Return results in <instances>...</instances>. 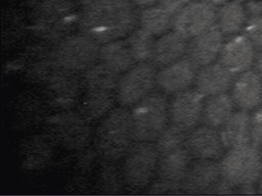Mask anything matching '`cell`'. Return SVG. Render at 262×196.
Instances as JSON below:
<instances>
[{
    "mask_svg": "<svg viewBox=\"0 0 262 196\" xmlns=\"http://www.w3.org/2000/svg\"><path fill=\"white\" fill-rule=\"evenodd\" d=\"M230 91L238 110L247 112L255 110L262 102V78L255 70L250 69L235 77Z\"/></svg>",
    "mask_w": 262,
    "mask_h": 196,
    "instance_id": "obj_18",
    "label": "cell"
},
{
    "mask_svg": "<svg viewBox=\"0 0 262 196\" xmlns=\"http://www.w3.org/2000/svg\"><path fill=\"white\" fill-rule=\"evenodd\" d=\"M77 74L60 68L50 61L41 76L44 90L47 96L55 105L69 107L79 93L82 81H79Z\"/></svg>",
    "mask_w": 262,
    "mask_h": 196,
    "instance_id": "obj_11",
    "label": "cell"
},
{
    "mask_svg": "<svg viewBox=\"0 0 262 196\" xmlns=\"http://www.w3.org/2000/svg\"><path fill=\"white\" fill-rule=\"evenodd\" d=\"M192 0H159L158 4L174 16Z\"/></svg>",
    "mask_w": 262,
    "mask_h": 196,
    "instance_id": "obj_37",
    "label": "cell"
},
{
    "mask_svg": "<svg viewBox=\"0 0 262 196\" xmlns=\"http://www.w3.org/2000/svg\"><path fill=\"white\" fill-rule=\"evenodd\" d=\"M245 6L249 17L262 15V0H248Z\"/></svg>",
    "mask_w": 262,
    "mask_h": 196,
    "instance_id": "obj_38",
    "label": "cell"
},
{
    "mask_svg": "<svg viewBox=\"0 0 262 196\" xmlns=\"http://www.w3.org/2000/svg\"><path fill=\"white\" fill-rule=\"evenodd\" d=\"M222 179L220 162L208 159H193L182 179V191L208 193Z\"/></svg>",
    "mask_w": 262,
    "mask_h": 196,
    "instance_id": "obj_17",
    "label": "cell"
},
{
    "mask_svg": "<svg viewBox=\"0 0 262 196\" xmlns=\"http://www.w3.org/2000/svg\"><path fill=\"white\" fill-rule=\"evenodd\" d=\"M192 159L185 145L172 151L159 155L156 173L159 179L182 182Z\"/></svg>",
    "mask_w": 262,
    "mask_h": 196,
    "instance_id": "obj_22",
    "label": "cell"
},
{
    "mask_svg": "<svg viewBox=\"0 0 262 196\" xmlns=\"http://www.w3.org/2000/svg\"><path fill=\"white\" fill-rule=\"evenodd\" d=\"M116 92L85 90L79 104V112L88 120H96L106 116L114 106Z\"/></svg>",
    "mask_w": 262,
    "mask_h": 196,
    "instance_id": "obj_26",
    "label": "cell"
},
{
    "mask_svg": "<svg viewBox=\"0 0 262 196\" xmlns=\"http://www.w3.org/2000/svg\"><path fill=\"white\" fill-rule=\"evenodd\" d=\"M90 122L80 112H62L47 119L51 139L70 150L85 146L90 137Z\"/></svg>",
    "mask_w": 262,
    "mask_h": 196,
    "instance_id": "obj_9",
    "label": "cell"
},
{
    "mask_svg": "<svg viewBox=\"0 0 262 196\" xmlns=\"http://www.w3.org/2000/svg\"><path fill=\"white\" fill-rule=\"evenodd\" d=\"M225 35L216 24L203 33L188 40L186 57L198 67L215 63L225 44Z\"/></svg>",
    "mask_w": 262,
    "mask_h": 196,
    "instance_id": "obj_15",
    "label": "cell"
},
{
    "mask_svg": "<svg viewBox=\"0 0 262 196\" xmlns=\"http://www.w3.org/2000/svg\"><path fill=\"white\" fill-rule=\"evenodd\" d=\"M173 16L159 4L143 8L139 10L140 27L155 36H160L172 28Z\"/></svg>",
    "mask_w": 262,
    "mask_h": 196,
    "instance_id": "obj_28",
    "label": "cell"
},
{
    "mask_svg": "<svg viewBox=\"0 0 262 196\" xmlns=\"http://www.w3.org/2000/svg\"><path fill=\"white\" fill-rule=\"evenodd\" d=\"M216 12L217 7L192 0L173 16L171 29L191 39L216 24Z\"/></svg>",
    "mask_w": 262,
    "mask_h": 196,
    "instance_id": "obj_10",
    "label": "cell"
},
{
    "mask_svg": "<svg viewBox=\"0 0 262 196\" xmlns=\"http://www.w3.org/2000/svg\"><path fill=\"white\" fill-rule=\"evenodd\" d=\"M187 135V132L180 130L176 126L168 125L155 142L159 155L172 151L184 145Z\"/></svg>",
    "mask_w": 262,
    "mask_h": 196,
    "instance_id": "obj_31",
    "label": "cell"
},
{
    "mask_svg": "<svg viewBox=\"0 0 262 196\" xmlns=\"http://www.w3.org/2000/svg\"><path fill=\"white\" fill-rule=\"evenodd\" d=\"M76 0H42L32 15V29L39 38L59 42L79 26L81 11Z\"/></svg>",
    "mask_w": 262,
    "mask_h": 196,
    "instance_id": "obj_2",
    "label": "cell"
},
{
    "mask_svg": "<svg viewBox=\"0 0 262 196\" xmlns=\"http://www.w3.org/2000/svg\"><path fill=\"white\" fill-rule=\"evenodd\" d=\"M96 136L101 157L108 161L124 157L135 142L131 111L125 107L113 109L99 124Z\"/></svg>",
    "mask_w": 262,
    "mask_h": 196,
    "instance_id": "obj_3",
    "label": "cell"
},
{
    "mask_svg": "<svg viewBox=\"0 0 262 196\" xmlns=\"http://www.w3.org/2000/svg\"><path fill=\"white\" fill-rule=\"evenodd\" d=\"M234 107L231 95L228 93L208 96L204 101L201 122L219 130L232 116Z\"/></svg>",
    "mask_w": 262,
    "mask_h": 196,
    "instance_id": "obj_24",
    "label": "cell"
},
{
    "mask_svg": "<svg viewBox=\"0 0 262 196\" xmlns=\"http://www.w3.org/2000/svg\"><path fill=\"white\" fill-rule=\"evenodd\" d=\"M122 177L133 189L146 188L157 173L159 153L154 142H134L124 156Z\"/></svg>",
    "mask_w": 262,
    "mask_h": 196,
    "instance_id": "obj_7",
    "label": "cell"
},
{
    "mask_svg": "<svg viewBox=\"0 0 262 196\" xmlns=\"http://www.w3.org/2000/svg\"><path fill=\"white\" fill-rule=\"evenodd\" d=\"M138 8L148 7V6H155L159 3V0H133Z\"/></svg>",
    "mask_w": 262,
    "mask_h": 196,
    "instance_id": "obj_40",
    "label": "cell"
},
{
    "mask_svg": "<svg viewBox=\"0 0 262 196\" xmlns=\"http://www.w3.org/2000/svg\"><path fill=\"white\" fill-rule=\"evenodd\" d=\"M120 77L119 73L99 61L84 72L82 84L85 90L116 92Z\"/></svg>",
    "mask_w": 262,
    "mask_h": 196,
    "instance_id": "obj_27",
    "label": "cell"
},
{
    "mask_svg": "<svg viewBox=\"0 0 262 196\" xmlns=\"http://www.w3.org/2000/svg\"><path fill=\"white\" fill-rule=\"evenodd\" d=\"M257 191L262 194V176H260V179L257 182Z\"/></svg>",
    "mask_w": 262,
    "mask_h": 196,
    "instance_id": "obj_44",
    "label": "cell"
},
{
    "mask_svg": "<svg viewBox=\"0 0 262 196\" xmlns=\"http://www.w3.org/2000/svg\"><path fill=\"white\" fill-rule=\"evenodd\" d=\"M234 1L239 2V3H246L247 1H248V0H234Z\"/></svg>",
    "mask_w": 262,
    "mask_h": 196,
    "instance_id": "obj_45",
    "label": "cell"
},
{
    "mask_svg": "<svg viewBox=\"0 0 262 196\" xmlns=\"http://www.w3.org/2000/svg\"><path fill=\"white\" fill-rule=\"evenodd\" d=\"M99 187L105 194H114L121 189L120 177L114 166L106 165L103 167L99 179Z\"/></svg>",
    "mask_w": 262,
    "mask_h": 196,
    "instance_id": "obj_33",
    "label": "cell"
},
{
    "mask_svg": "<svg viewBox=\"0 0 262 196\" xmlns=\"http://www.w3.org/2000/svg\"><path fill=\"white\" fill-rule=\"evenodd\" d=\"M188 40L174 30L160 35L155 43L151 62L159 68L166 67L186 56Z\"/></svg>",
    "mask_w": 262,
    "mask_h": 196,
    "instance_id": "obj_20",
    "label": "cell"
},
{
    "mask_svg": "<svg viewBox=\"0 0 262 196\" xmlns=\"http://www.w3.org/2000/svg\"><path fill=\"white\" fill-rule=\"evenodd\" d=\"M205 96L196 89H188L173 95L169 102V122L188 132L202 121Z\"/></svg>",
    "mask_w": 262,
    "mask_h": 196,
    "instance_id": "obj_12",
    "label": "cell"
},
{
    "mask_svg": "<svg viewBox=\"0 0 262 196\" xmlns=\"http://www.w3.org/2000/svg\"><path fill=\"white\" fill-rule=\"evenodd\" d=\"M261 156H262V151H261Z\"/></svg>",
    "mask_w": 262,
    "mask_h": 196,
    "instance_id": "obj_46",
    "label": "cell"
},
{
    "mask_svg": "<svg viewBox=\"0 0 262 196\" xmlns=\"http://www.w3.org/2000/svg\"><path fill=\"white\" fill-rule=\"evenodd\" d=\"M249 18L245 4L229 0L217 7L216 26L225 37H231L244 31Z\"/></svg>",
    "mask_w": 262,
    "mask_h": 196,
    "instance_id": "obj_23",
    "label": "cell"
},
{
    "mask_svg": "<svg viewBox=\"0 0 262 196\" xmlns=\"http://www.w3.org/2000/svg\"><path fill=\"white\" fill-rule=\"evenodd\" d=\"M79 5L82 6H87V5L90 4V3H93L96 0H76Z\"/></svg>",
    "mask_w": 262,
    "mask_h": 196,
    "instance_id": "obj_43",
    "label": "cell"
},
{
    "mask_svg": "<svg viewBox=\"0 0 262 196\" xmlns=\"http://www.w3.org/2000/svg\"><path fill=\"white\" fill-rule=\"evenodd\" d=\"M235 77L219 62L213 63L199 68L194 85L199 93L208 97L230 91Z\"/></svg>",
    "mask_w": 262,
    "mask_h": 196,
    "instance_id": "obj_19",
    "label": "cell"
},
{
    "mask_svg": "<svg viewBox=\"0 0 262 196\" xmlns=\"http://www.w3.org/2000/svg\"><path fill=\"white\" fill-rule=\"evenodd\" d=\"M99 61L119 75H122L137 64L126 40L122 39L102 44L99 51Z\"/></svg>",
    "mask_w": 262,
    "mask_h": 196,
    "instance_id": "obj_25",
    "label": "cell"
},
{
    "mask_svg": "<svg viewBox=\"0 0 262 196\" xmlns=\"http://www.w3.org/2000/svg\"><path fill=\"white\" fill-rule=\"evenodd\" d=\"M157 72L151 61L135 64L121 75L116 90V101L122 107H133L153 91Z\"/></svg>",
    "mask_w": 262,
    "mask_h": 196,
    "instance_id": "obj_8",
    "label": "cell"
},
{
    "mask_svg": "<svg viewBox=\"0 0 262 196\" xmlns=\"http://www.w3.org/2000/svg\"><path fill=\"white\" fill-rule=\"evenodd\" d=\"M42 106L39 98L27 96L18 104L17 117L23 125L30 126L36 124L42 118Z\"/></svg>",
    "mask_w": 262,
    "mask_h": 196,
    "instance_id": "obj_32",
    "label": "cell"
},
{
    "mask_svg": "<svg viewBox=\"0 0 262 196\" xmlns=\"http://www.w3.org/2000/svg\"><path fill=\"white\" fill-rule=\"evenodd\" d=\"M198 68L186 56L158 70L156 86L162 92L176 94L194 85Z\"/></svg>",
    "mask_w": 262,
    "mask_h": 196,
    "instance_id": "obj_16",
    "label": "cell"
},
{
    "mask_svg": "<svg viewBox=\"0 0 262 196\" xmlns=\"http://www.w3.org/2000/svg\"><path fill=\"white\" fill-rule=\"evenodd\" d=\"M139 15L133 0H96L82 8L78 28L102 45L129 35L139 24Z\"/></svg>",
    "mask_w": 262,
    "mask_h": 196,
    "instance_id": "obj_1",
    "label": "cell"
},
{
    "mask_svg": "<svg viewBox=\"0 0 262 196\" xmlns=\"http://www.w3.org/2000/svg\"><path fill=\"white\" fill-rule=\"evenodd\" d=\"M135 142H156L169 122V102L163 92L150 93L131 110Z\"/></svg>",
    "mask_w": 262,
    "mask_h": 196,
    "instance_id": "obj_4",
    "label": "cell"
},
{
    "mask_svg": "<svg viewBox=\"0 0 262 196\" xmlns=\"http://www.w3.org/2000/svg\"><path fill=\"white\" fill-rule=\"evenodd\" d=\"M244 33L254 44L256 50H262V15L249 17Z\"/></svg>",
    "mask_w": 262,
    "mask_h": 196,
    "instance_id": "obj_34",
    "label": "cell"
},
{
    "mask_svg": "<svg viewBox=\"0 0 262 196\" xmlns=\"http://www.w3.org/2000/svg\"><path fill=\"white\" fill-rule=\"evenodd\" d=\"M251 144L257 148H262V106L253 110L250 120Z\"/></svg>",
    "mask_w": 262,
    "mask_h": 196,
    "instance_id": "obj_35",
    "label": "cell"
},
{
    "mask_svg": "<svg viewBox=\"0 0 262 196\" xmlns=\"http://www.w3.org/2000/svg\"><path fill=\"white\" fill-rule=\"evenodd\" d=\"M101 44L84 35H69L50 51L53 64L73 73L85 72L99 61Z\"/></svg>",
    "mask_w": 262,
    "mask_h": 196,
    "instance_id": "obj_5",
    "label": "cell"
},
{
    "mask_svg": "<svg viewBox=\"0 0 262 196\" xmlns=\"http://www.w3.org/2000/svg\"><path fill=\"white\" fill-rule=\"evenodd\" d=\"M182 191L181 182H173L169 181L159 179L148 188V194H168V193H179Z\"/></svg>",
    "mask_w": 262,
    "mask_h": 196,
    "instance_id": "obj_36",
    "label": "cell"
},
{
    "mask_svg": "<svg viewBox=\"0 0 262 196\" xmlns=\"http://www.w3.org/2000/svg\"><path fill=\"white\" fill-rule=\"evenodd\" d=\"M48 139L37 137L30 139L24 143L23 155L24 165L30 168H42L51 159L53 155L51 145Z\"/></svg>",
    "mask_w": 262,
    "mask_h": 196,
    "instance_id": "obj_30",
    "label": "cell"
},
{
    "mask_svg": "<svg viewBox=\"0 0 262 196\" xmlns=\"http://www.w3.org/2000/svg\"><path fill=\"white\" fill-rule=\"evenodd\" d=\"M220 167L222 177L237 188L254 185L262 176L261 151L251 144L231 149L222 158Z\"/></svg>",
    "mask_w": 262,
    "mask_h": 196,
    "instance_id": "obj_6",
    "label": "cell"
},
{
    "mask_svg": "<svg viewBox=\"0 0 262 196\" xmlns=\"http://www.w3.org/2000/svg\"><path fill=\"white\" fill-rule=\"evenodd\" d=\"M184 145L192 159L217 161L226 150L219 130L204 124L188 132Z\"/></svg>",
    "mask_w": 262,
    "mask_h": 196,
    "instance_id": "obj_14",
    "label": "cell"
},
{
    "mask_svg": "<svg viewBox=\"0 0 262 196\" xmlns=\"http://www.w3.org/2000/svg\"><path fill=\"white\" fill-rule=\"evenodd\" d=\"M199 1L208 3V4L211 5V6H214V7H219V6L225 4V3L229 1V0H199Z\"/></svg>",
    "mask_w": 262,
    "mask_h": 196,
    "instance_id": "obj_41",
    "label": "cell"
},
{
    "mask_svg": "<svg viewBox=\"0 0 262 196\" xmlns=\"http://www.w3.org/2000/svg\"><path fill=\"white\" fill-rule=\"evenodd\" d=\"M256 51L248 36L239 33L225 41L217 62L237 76L253 67Z\"/></svg>",
    "mask_w": 262,
    "mask_h": 196,
    "instance_id": "obj_13",
    "label": "cell"
},
{
    "mask_svg": "<svg viewBox=\"0 0 262 196\" xmlns=\"http://www.w3.org/2000/svg\"><path fill=\"white\" fill-rule=\"evenodd\" d=\"M22 1L25 4V6L34 9L42 0H22Z\"/></svg>",
    "mask_w": 262,
    "mask_h": 196,
    "instance_id": "obj_42",
    "label": "cell"
},
{
    "mask_svg": "<svg viewBox=\"0 0 262 196\" xmlns=\"http://www.w3.org/2000/svg\"><path fill=\"white\" fill-rule=\"evenodd\" d=\"M253 67L254 70L262 78V50L258 51V52L256 53Z\"/></svg>",
    "mask_w": 262,
    "mask_h": 196,
    "instance_id": "obj_39",
    "label": "cell"
},
{
    "mask_svg": "<svg viewBox=\"0 0 262 196\" xmlns=\"http://www.w3.org/2000/svg\"><path fill=\"white\" fill-rule=\"evenodd\" d=\"M251 115L240 110L234 112L230 119L219 129L221 139L226 150L251 144L250 133Z\"/></svg>",
    "mask_w": 262,
    "mask_h": 196,
    "instance_id": "obj_21",
    "label": "cell"
},
{
    "mask_svg": "<svg viewBox=\"0 0 262 196\" xmlns=\"http://www.w3.org/2000/svg\"><path fill=\"white\" fill-rule=\"evenodd\" d=\"M125 40L136 63L151 61L156 41L154 35L140 27L131 32Z\"/></svg>",
    "mask_w": 262,
    "mask_h": 196,
    "instance_id": "obj_29",
    "label": "cell"
}]
</instances>
